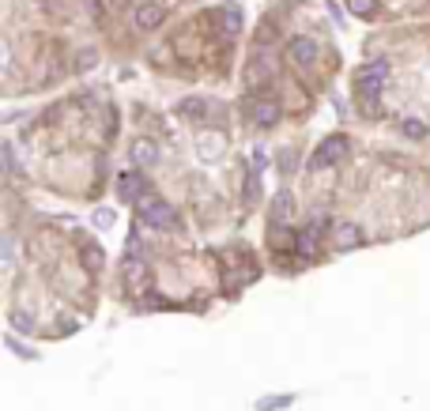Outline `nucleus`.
<instances>
[{
	"instance_id": "obj_3",
	"label": "nucleus",
	"mask_w": 430,
	"mask_h": 411,
	"mask_svg": "<svg viewBox=\"0 0 430 411\" xmlns=\"http://www.w3.org/2000/svg\"><path fill=\"white\" fill-rule=\"evenodd\" d=\"M385 76H389V64L385 61H373V64H366L362 68V76H359V91L366 98H373L381 91V83H385Z\"/></svg>"
},
{
	"instance_id": "obj_6",
	"label": "nucleus",
	"mask_w": 430,
	"mask_h": 411,
	"mask_svg": "<svg viewBox=\"0 0 430 411\" xmlns=\"http://www.w3.org/2000/svg\"><path fill=\"white\" fill-rule=\"evenodd\" d=\"M291 61L295 64H313L317 61V42L313 38H295L291 42Z\"/></svg>"
},
{
	"instance_id": "obj_2",
	"label": "nucleus",
	"mask_w": 430,
	"mask_h": 411,
	"mask_svg": "<svg viewBox=\"0 0 430 411\" xmlns=\"http://www.w3.org/2000/svg\"><path fill=\"white\" fill-rule=\"evenodd\" d=\"M348 155V140L343 136H336V140H325L321 147H317V155H313V170H325V166H332V163H340V158Z\"/></svg>"
},
{
	"instance_id": "obj_13",
	"label": "nucleus",
	"mask_w": 430,
	"mask_h": 411,
	"mask_svg": "<svg viewBox=\"0 0 430 411\" xmlns=\"http://www.w3.org/2000/svg\"><path fill=\"white\" fill-rule=\"evenodd\" d=\"M351 12L355 15H366V20H370V15L378 12V0H351Z\"/></svg>"
},
{
	"instance_id": "obj_4",
	"label": "nucleus",
	"mask_w": 430,
	"mask_h": 411,
	"mask_svg": "<svg viewBox=\"0 0 430 411\" xmlns=\"http://www.w3.org/2000/svg\"><path fill=\"white\" fill-rule=\"evenodd\" d=\"M332 246L336 249L362 246V227H359V223H332Z\"/></svg>"
},
{
	"instance_id": "obj_9",
	"label": "nucleus",
	"mask_w": 430,
	"mask_h": 411,
	"mask_svg": "<svg viewBox=\"0 0 430 411\" xmlns=\"http://www.w3.org/2000/svg\"><path fill=\"white\" fill-rule=\"evenodd\" d=\"M136 23L140 27H158V23H163V4H140Z\"/></svg>"
},
{
	"instance_id": "obj_15",
	"label": "nucleus",
	"mask_w": 430,
	"mask_h": 411,
	"mask_svg": "<svg viewBox=\"0 0 430 411\" xmlns=\"http://www.w3.org/2000/svg\"><path fill=\"white\" fill-rule=\"evenodd\" d=\"M404 128H408V136H423L427 133V125H419V121H408Z\"/></svg>"
},
{
	"instance_id": "obj_12",
	"label": "nucleus",
	"mask_w": 430,
	"mask_h": 411,
	"mask_svg": "<svg viewBox=\"0 0 430 411\" xmlns=\"http://www.w3.org/2000/svg\"><path fill=\"white\" fill-rule=\"evenodd\" d=\"M253 117L260 121V125H268V121H276V106H272V102H257Z\"/></svg>"
},
{
	"instance_id": "obj_5",
	"label": "nucleus",
	"mask_w": 430,
	"mask_h": 411,
	"mask_svg": "<svg viewBox=\"0 0 430 411\" xmlns=\"http://www.w3.org/2000/svg\"><path fill=\"white\" fill-rule=\"evenodd\" d=\"M121 276H125L128 287H144L147 283V264L140 257H125L121 260Z\"/></svg>"
},
{
	"instance_id": "obj_10",
	"label": "nucleus",
	"mask_w": 430,
	"mask_h": 411,
	"mask_svg": "<svg viewBox=\"0 0 430 411\" xmlns=\"http://www.w3.org/2000/svg\"><path fill=\"white\" fill-rule=\"evenodd\" d=\"M117 193H121V200H136L140 196V177L136 174H121L117 177Z\"/></svg>"
},
{
	"instance_id": "obj_14",
	"label": "nucleus",
	"mask_w": 430,
	"mask_h": 411,
	"mask_svg": "<svg viewBox=\"0 0 430 411\" xmlns=\"http://www.w3.org/2000/svg\"><path fill=\"white\" fill-rule=\"evenodd\" d=\"M95 223H98V227H110V223H114V211H110V208H98V211H95Z\"/></svg>"
},
{
	"instance_id": "obj_1",
	"label": "nucleus",
	"mask_w": 430,
	"mask_h": 411,
	"mask_svg": "<svg viewBox=\"0 0 430 411\" xmlns=\"http://www.w3.org/2000/svg\"><path fill=\"white\" fill-rule=\"evenodd\" d=\"M140 216H144L147 227H158V230H166V227H174V208L166 200H158V196H151V200H144L140 204Z\"/></svg>"
},
{
	"instance_id": "obj_11",
	"label": "nucleus",
	"mask_w": 430,
	"mask_h": 411,
	"mask_svg": "<svg viewBox=\"0 0 430 411\" xmlns=\"http://www.w3.org/2000/svg\"><path fill=\"white\" fill-rule=\"evenodd\" d=\"M223 27H227L230 34L242 27V12H238V8H223Z\"/></svg>"
},
{
	"instance_id": "obj_7",
	"label": "nucleus",
	"mask_w": 430,
	"mask_h": 411,
	"mask_svg": "<svg viewBox=\"0 0 430 411\" xmlns=\"http://www.w3.org/2000/svg\"><path fill=\"white\" fill-rule=\"evenodd\" d=\"M291 211H295L291 193H279L272 200V223H276V227H287V223H291Z\"/></svg>"
},
{
	"instance_id": "obj_8",
	"label": "nucleus",
	"mask_w": 430,
	"mask_h": 411,
	"mask_svg": "<svg viewBox=\"0 0 430 411\" xmlns=\"http://www.w3.org/2000/svg\"><path fill=\"white\" fill-rule=\"evenodd\" d=\"M158 158V147L151 144V140H136L133 144V163H140V166H151Z\"/></svg>"
}]
</instances>
